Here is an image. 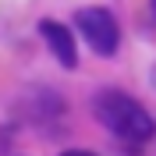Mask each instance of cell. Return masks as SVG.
<instances>
[{
	"label": "cell",
	"instance_id": "obj_6",
	"mask_svg": "<svg viewBox=\"0 0 156 156\" xmlns=\"http://www.w3.org/2000/svg\"><path fill=\"white\" fill-rule=\"evenodd\" d=\"M153 85H156V68H153Z\"/></svg>",
	"mask_w": 156,
	"mask_h": 156
},
{
	"label": "cell",
	"instance_id": "obj_4",
	"mask_svg": "<svg viewBox=\"0 0 156 156\" xmlns=\"http://www.w3.org/2000/svg\"><path fill=\"white\" fill-rule=\"evenodd\" d=\"M60 156H96V153H89V149H68V153H60Z\"/></svg>",
	"mask_w": 156,
	"mask_h": 156
},
{
	"label": "cell",
	"instance_id": "obj_5",
	"mask_svg": "<svg viewBox=\"0 0 156 156\" xmlns=\"http://www.w3.org/2000/svg\"><path fill=\"white\" fill-rule=\"evenodd\" d=\"M149 4H153V14H156V0H149Z\"/></svg>",
	"mask_w": 156,
	"mask_h": 156
},
{
	"label": "cell",
	"instance_id": "obj_3",
	"mask_svg": "<svg viewBox=\"0 0 156 156\" xmlns=\"http://www.w3.org/2000/svg\"><path fill=\"white\" fill-rule=\"evenodd\" d=\"M39 36L46 39L50 53L57 57L60 68H75L78 64V46H75V36L68 32V25H60V21H39Z\"/></svg>",
	"mask_w": 156,
	"mask_h": 156
},
{
	"label": "cell",
	"instance_id": "obj_1",
	"mask_svg": "<svg viewBox=\"0 0 156 156\" xmlns=\"http://www.w3.org/2000/svg\"><path fill=\"white\" fill-rule=\"evenodd\" d=\"M92 114L99 117V124L107 128V131H114L124 142H135V146L149 142L153 131H156V124H153V117L146 114V107L138 99H131L128 92H121V89L96 92L92 96Z\"/></svg>",
	"mask_w": 156,
	"mask_h": 156
},
{
	"label": "cell",
	"instance_id": "obj_2",
	"mask_svg": "<svg viewBox=\"0 0 156 156\" xmlns=\"http://www.w3.org/2000/svg\"><path fill=\"white\" fill-rule=\"evenodd\" d=\"M78 29H82L85 43L92 46V53H99V57H114L117 53L121 29H117L114 14H110L107 7H85V11H78Z\"/></svg>",
	"mask_w": 156,
	"mask_h": 156
}]
</instances>
